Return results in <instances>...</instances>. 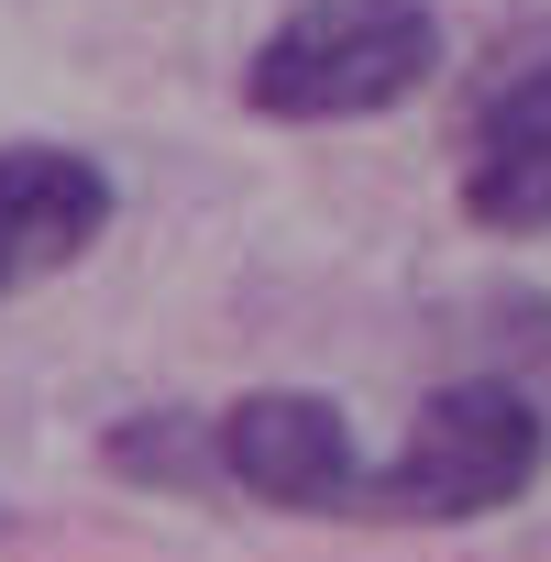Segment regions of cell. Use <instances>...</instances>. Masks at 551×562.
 Returning <instances> with one entry per match:
<instances>
[{"mask_svg": "<svg viewBox=\"0 0 551 562\" xmlns=\"http://www.w3.org/2000/svg\"><path fill=\"white\" fill-rule=\"evenodd\" d=\"M111 232V177L78 144H0V299Z\"/></svg>", "mask_w": 551, "mask_h": 562, "instance_id": "cell-5", "label": "cell"}, {"mask_svg": "<svg viewBox=\"0 0 551 562\" xmlns=\"http://www.w3.org/2000/svg\"><path fill=\"white\" fill-rule=\"evenodd\" d=\"M474 321L507 342V353H496V375H518V386L540 397V419H551V299H540V288H496Z\"/></svg>", "mask_w": 551, "mask_h": 562, "instance_id": "cell-7", "label": "cell"}, {"mask_svg": "<svg viewBox=\"0 0 551 562\" xmlns=\"http://www.w3.org/2000/svg\"><path fill=\"white\" fill-rule=\"evenodd\" d=\"M463 221L496 243L551 232V23L507 34L463 100Z\"/></svg>", "mask_w": 551, "mask_h": 562, "instance_id": "cell-3", "label": "cell"}, {"mask_svg": "<svg viewBox=\"0 0 551 562\" xmlns=\"http://www.w3.org/2000/svg\"><path fill=\"white\" fill-rule=\"evenodd\" d=\"M100 452H111L122 485H177V496H210L221 485V430L188 419V408H133V419H111Z\"/></svg>", "mask_w": 551, "mask_h": 562, "instance_id": "cell-6", "label": "cell"}, {"mask_svg": "<svg viewBox=\"0 0 551 562\" xmlns=\"http://www.w3.org/2000/svg\"><path fill=\"white\" fill-rule=\"evenodd\" d=\"M210 430H221V485H243L254 507H288V518H353L364 507L353 419L310 386H254Z\"/></svg>", "mask_w": 551, "mask_h": 562, "instance_id": "cell-4", "label": "cell"}, {"mask_svg": "<svg viewBox=\"0 0 551 562\" xmlns=\"http://www.w3.org/2000/svg\"><path fill=\"white\" fill-rule=\"evenodd\" d=\"M441 67L430 0H299L243 67V100L265 122H375L419 100Z\"/></svg>", "mask_w": 551, "mask_h": 562, "instance_id": "cell-2", "label": "cell"}, {"mask_svg": "<svg viewBox=\"0 0 551 562\" xmlns=\"http://www.w3.org/2000/svg\"><path fill=\"white\" fill-rule=\"evenodd\" d=\"M551 463V419L518 375L474 364L452 386H430V408L408 419V441L386 463H364V507L375 529H463V518H496L540 485Z\"/></svg>", "mask_w": 551, "mask_h": 562, "instance_id": "cell-1", "label": "cell"}]
</instances>
